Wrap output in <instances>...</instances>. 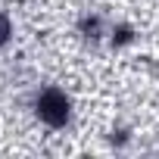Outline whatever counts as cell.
Segmentation results:
<instances>
[{
    "label": "cell",
    "mask_w": 159,
    "mask_h": 159,
    "mask_svg": "<svg viewBox=\"0 0 159 159\" xmlns=\"http://www.w3.org/2000/svg\"><path fill=\"white\" fill-rule=\"evenodd\" d=\"M34 109H38V119H41L44 125H50V128H62V125L69 122V97H66L59 88L41 91Z\"/></svg>",
    "instance_id": "obj_1"
},
{
    "label": "cell",
    "mask_w": 159,
    "mask_h": 159,
    "mask_svg": "<svg viewBox=\"0 0 159 159\" xmlns=\"http://www.w3.org/2000/svg\"><path fill=\"white\" fill-rule=\"evenodd\" d=\"M10 34H13V22H10V16H7V13H0V44H7V41H10Z\"/></svg>",
    "instance_id": "obj_2"
}]
</instances>
